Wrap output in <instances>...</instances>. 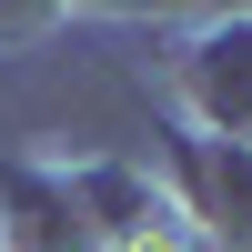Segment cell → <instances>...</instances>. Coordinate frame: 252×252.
Returning a JSON list of instances; mask_svg holds the SVG:
<instances>
[{
	"label": "cell",
	"instance_id": "cell-2",
	"mask_svg": "<svg viewBox=\"0 0 252 252\" xmlns=\"http://www.w3.org/2000/svg\"><path fill=\"white\" fill-rule=\"evenodd\" d=\"M182 172L202 182V212H212L222 252H252V141H182Z\"/></svg>",
	"mask_w": 252,
	"mask_h": 252
},
{
	"label": "cell",
	"instance_id": "cell-1",
	"mask_svg": "<svg viewBox=\"0 0 252 252\" xmlns=\"http://www.w3.org/2000/svg\"><path fill=\"white\" fill-rule=\"evenodd\" d=\"M182 91H192V111H202L212 141H252V20H222L182 61Z\"/></svg>",
	"mask_w": 252,
	"mask_h": 252
}]
</instances>
